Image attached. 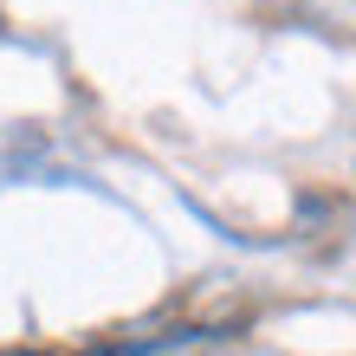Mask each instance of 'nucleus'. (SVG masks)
<instances>
[{"mask_svg":"<svg viewBox=\"0 0 356 356\" xmlns=\"http://www.w3.org/2000/svg\"><path fill=\"white\" fill-rule=\"evenodd\" d=\"M162 343H181V337H149V343H104V350H85V356H149V350H162Z\"/></svg>","mask_w":356,"mask_h":356,"instance_id":"1","label":"nucleus"}]
</instances>
